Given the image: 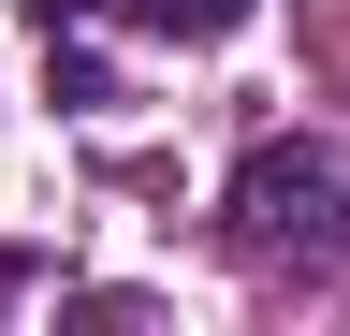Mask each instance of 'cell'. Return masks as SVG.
Returning a JSON list of instances; mask_svg holds the SVG:
<instances>
[{
	"mask_svg": "<svg viewBox=\"0 0 350 336\" xmlns=\"http://www.w3.org/2000/svg\"><path fill=\"white\" fill-rule=\"evenodd\" d=\"M219 234L248 263H350V132H262L219 176Z\"/></svg>",
	"mask_w": 350,
	"mask_h": 336,
	"instance_id": "obj_1",
	"label": "cell"
},
{
	"mask_svg": "<svg viewBox=\"0 0 350 336\" xmlns=\"http://www.w3.org/2000/svg\"><path fill=\"white\" fill-rule=\"evenodd\" d=\"M262 0H44V29H131V44H234Z\"/></svg>",
	"mask_w": 350,
	"mask_h": 336,
	"instance_id": "obj_2",
	"label": "cell"
}]
</instances>
